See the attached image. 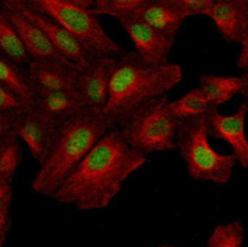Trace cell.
Masks as SVG:
<instances>
[{
	"label": "cell",
	"mask_w": 248,
	"mask_h": 247,
	"mask_svg": "<svg viewBox=\"0 0 248 247\" xmlns=\"http://www.w3.org/2000/svg\"><path fill=\"white\" fill-rule=\"evenodd\" d=\"M20 3V0H1V6L4 7H15Z\"/></svg>",
	"instance_id": "f546056e"
},
{
	"label": "cell",
	"mask_w": 248,
	"mask_h": 247,
	"mask_svg": "<svg viewBox=\"0 0 248 247\" xmlns=\"http://www.w3.org/2000/svg\"><path fill=\"white\" fill-rule=\"evenodd\" d=\"M7 118L16 135L26 144L32 157L42 165L52 147L60 121L38 108H25L17 115Z\"/></svg>",
	"instance_id": "52a82bcc"
},
{
	"label": "cell",
	"mask_w": 248,
	"mask_h": 247,
	"mask_svg": "<svg viewBox=\"0 0 248 247\" xmlns=\"http://www.w3.org/2000/svg\"><path fill=\"white\" fill-rule=\"evenodd\" d=\"M246 1H248V0H246Z\"/></svg>",
	"instance_id": "1f68e13d"
},
{
	"label": "cell",
	"mask_w": 248,
	"mask_h": 247,
	"mask_svg": "<svg viewBox=\"0 0 248 247\" xmlns=\"http://www.w3.org/2000/svg\"><path fill=\"white\" fill-rule=\"evenodd\" d=\"M20 165L19 137L7 116L0 115V182L12 183Z\"/></svg>",
	"instance_id": "e0dca14e"
},
{
	"label": "cell",
	"mask_w": 248,
	"mask_h": 247,
	"mask_svg": "<svg viewBox=\"0 0 248 247\" xmlns=\"http://www.w3.org/2000/svg\"><path fill=\"white\" fill-rule=\"evenodd\" d=\"M154 0H108V3L97 10L94 15H106V16H113L116 19L128 15H134L137 10L144 7L145 4L151 3Z\"/></svg>",
	"instance_id": "cb8c5ba5"
},
{
	"label": "cell",
	"mask_w": 248,
	"mask_h": 247,
	"mask_svg": "<svg viewBox=\"0 0 248 247\" xmlns=\"http://www.w3.org/2000/svg\"><path fill=\"white\" fill-rule=\"evenodd\" d=\"M186 17L208 15L217 0H170Z\"/></svg>",
	"instance_id": "d4e9b609"
},
{
	"label": "cell",
	"mask_w": 248,
	"mask_h": 247,
	"mask_svg": "<svg viewBox=\"0 0 248 247\" xmlns=\"http://www.w3.org/2000/svg\"><path fill=\"white\" fill-rule=\"evenodd\" d=\"M70 1H73L77 6H80L83 9H87V10H93L94 6H96V0H70Z\"/></svg>",
	"instance_id": "83f0119b"
},
{
	"label": "cell",
	"mask_w": 248,
	"mask_h": 247,
	"mask_svg": "<svg viewBox=\"0 0 248 247\" xmlns=\"http://www.w3.org/2000/svg\"><path fill=\"white\" fill-rule=\"evenodd\" d=\"M170 103L169 96H163L131 114L119 128L125 141L145 156L174 150L182 121L173 115Z\"/></svg>",
	"instance_id": "5b68a950"
},
{
	"label": "cell",
	"mask_w": 248,
	"mask_h": 247,
	"mask_svg": "<svg viewBox=\"0 0 248 247\" xmlns=\"http://www.w3.org/2000/svg\"><path fill=\"white\" fill-rule=\"evenodd\" d=\"M201 90L205 93L214 108H218L232 99L243 90V77H228L217 74L201 76Z\"/></svg>",
	"instance_id": "d6986e66"
},
{
	"label": "cell",
	"mask_w": 248,
	"mask_h": 247,
	"mask_svg": "<svg viewBox=\"0 0 248 247\" xmlns=\"http://www.w3.org/2000/svg\"><path fill=\"white\" fill-rule=\"evenodd\" d=\"M12 183L0 182V247L4 246L12 227Z\"/></svg>",
	"instance_id": "603a6c76"
},
{
	"label": "cell",
	"mask_w": 248,
	"mask_h": 247,
	"mask_svg": "<svg viewBox=\"0 0 248 247\" xmlns=\"http://www.w3.org/2000/svg\"><path fill=\"white\" fill-rule=\"evenodd\" d=\"M0 10L6 13V16L9 17L15 29L20 35L32 61H67L70 63L52 45L46 33L35 22L26 17L19 9L1 6Z\"/></svg>",
	"instance_id": "7c38bea8"
},
{
	"label": "cell",
	"mask_w": 248,
	"mask_h": 247,
	"mask_svg": "<svg viewBox=\"0 0 248 247\" xmlns=\"http://www.w3.org/2000/svg\"><path fill=\"white\" fill-rule=\"evenodd\" d=\"M118 60V57H93L86 67L80 68L77 90L87 108L102 111L106 108Z\"/></svg>",
	"instance_id": "9c48e42d"
},
{
	"label": "cell",
	"mask_w": 248,
	"mask_h": 247,
	"mask_svg": "<svg viewBox=\"0 0 248 247\" xmlns=\"http://www.w3.org/2000/svg\"><path fill=\"white\" fill-rule=\"evenodd\" d=\"M154 29L176 39L182 25L187 19L170 0H154L134 13Z\"/></svg>",
	"instance_id": "9a60e30c"
},
{
	"label": "cell",
	"mask_w": 248,
	"mask_h": 247,
	"mask_svg": "<svg viewBox=\"0 0 248 247\" xmlns=\"http://www.w3.org/2000/svg\"><path fill=\"white\" fill-rule=\"evenodd\" d=\"M247 115L248 103L240 105V108L231 115L221 114L218 109H212L208 114L209 135L230 144L234 150V156L244 169H248Z\"/></svg>",
	"instance_id": "30bf717a"
},
{
	"label": "cell",
	"mask_w": 248,
	"mask_h": 247,
	"mask_svg": "<svg viewBox=\"0 0 248 247\" xmlns=\"http://www.w3.org/2000/svg\"><path fill=\"white\" fill-rule=\"evenodd\" d=\"M32 10H36L65 29H68L92 54V57H122L126 51L116 44L103 29L97 16L70 0H20Z\"/></svg>",
	"instance_id": "8992f818"
},
{
	"label": "cell",
	"mask_w": 248,
	"mask_h": 247,
	"mask_svg": "<svg viewBox=\"0 0 248 247\" xmlns=\"http://www.w3.org/2000/svg\"><path fill=\"white\" fill-rule=\"evenodd\" d=\"M182 79L183 70L179 64L154 66L137 52H126L118 60L103 112L115 128L142 105L167 96Z\"/></svg>",
	"instance_id": "7a4b0ae2"
},
{
	"label": "cell",
	"mask_w": 248,
	"mask_h": 247,
	"mask_svg": "<svg viewBox=\"0 0 248 247\" xmlns=\"http://www.w3.org/2000/svg\"><path fill=\"white\" fill-rule=\"evenodd\" d=\"M238 44H240V55L237 60V66L238 68L248 71V31Z\"/></svg>",
	"instance_id": "4316f807"
},
{
	"label": "cell",
	"mask_w": 248,
	"mask_h": 247,
	"mask_svg": "<svg viewBox=\"0 0 248 247\" xmlns=\"http://www.w3.org/2000/svg\"><path fill=\"white\" fill-rule=\"evenodd\" d=\"M0 80L1 86L7 87L13 92L26 108H35L36 90L31 80L28 71H25L20 66L13 64L7 58H0Z\"/></svg>",
	"instance_id": "ac0fdd59"
},
{
	"label": "cell",
	"mask_w": 248,
	"mask_h": 247,
	"mask_svg": "<svg viewBox=\"0 0 248 247\" xmlns=\"http://www.w3.org/2000/svg\"><path fill=\"white\" fill-rule=\"evenodd\" d=\"M35 108L41 109L42 112L48 114L60 122L87 109L77 89L58 92H36Z\"/></svg>",
	"instance_id": "2e32d148"
},
{
	"label": "cell",
	"mask_w": 248,
	"mask_h": 247,
	"mask_svg": "<svg viewBox=\"0 0 248 247\" xmlns=\"http://www.w3.org/2000/svg\"><path fill=\"white\" fill-rule=\"evenodd\" d=\"M170 109L177 119L186 121L190 118L206 116L212 109H217V108L211 105L205 93L201 90V87H198V89L187 92L177 100L171 102Z\"/></svg>",
	"instance_id": "44dd1931"
},
{
	"label": "cell",
	"mask_w": 248,
	"mask_h": 247,
	"mask_svg": "<svg viewBox=\"0 0 248 247\" xmlns=\"http://www.w3.org/2000/svg\"><path fill=\"white\" fill-rule=\"evenodd\" d=\"M28 73L36 92L77 89L80 68L67 61H31Z\"/></svg>",
	"instance_id": "4fadbf2b"
},
{
	"label": "cell",
	"mask_w": 248,
	"mask_h": 247,
	"mask_svg": "<svg viewBox=\"0 0 248 247\" xmlns=\"http://www.w3.org/2000/svg\"><path fill=\"white\" fill-rule=\"evenodd\" d=\"M241 77H243V90H241V95L248 98V71H246L244 76H241Z\"/></svg>",
	"instance_id": "f1b7e54d"
},
{
	"label": "cell",
	"mask_w": 248,
	"mask_h": 247,
	"mask_svg": "<svg viewBox=\"0 0 248 247\" xmlns=\"http://www.w3.org/2000/svg\"><path fill=\"white\" fill-rule=\"evenodd\" d=\"M112 128L105 112L93 108L61 121L52 147L32 181V189L52 198L68 173Z\"/></svg>",
	"instance_id": "3957f363"
},
{
	"label": "cell",
	"mask_w": 248,
	"mask_h": 247,
	"mask_svg": "<svg viewBox=\"0 0 248 247\" xmlns=\"http://www.w3.org/2000/svg\"><path fill=\"white\" fill-rule=\"evenodd\" d=\"M206 16L214 20L227 41L240 42L248 31V1L246 0H217Z\"/></svg>",
	"instance_id": "5bb4252c"
},
{
	"label": "cell",
	"mask_w": 248,
	"mask_h": 247,
	"mask_svg": "<svg viewBox=\"0 0 248 247\" xmlns=\"http://www.w3.org/2000/svg\"><path fill=\"white\" fill-rule=\"evenodd\" d=\"M15 7L19 9L32 22H35L46 33V36L49 38L52 45L60 51V54L64 58H67L70 63H73L78 68H83L90 63V60L93 58L92 54L84 48V45L68 29H65L60 23H57L51 17H48L36 10H32L23 4H17Z\"/></svg>",
	"instance_id": "8fae6325"
},
{
	"label": "cell",
	"mask_w": 248,
	"mask_h": 247,
	"mask_svg": "<svg viewBox=\"0 0 248 247\" xmlns=\"http://www.w3.org/2000/svg\"><path fill=\"white\" fill-rule=\"evenodd\" d=\"M0 47L1 57L7 58L13 64L23 66L32 61L20 35L3 10H0Z\"/></svg>",
	"instance_id": "ffe728a7"
},
{
	"label": "cell",
	"mask_w": 248,
	"mask_h": 247,
	"mask_svg": "<svg viewBox=\"0 0 248 247\" xmlns=\"http://www.w3.org/2000/svg\"><path fill=\"white\" fill-rule=\"evenodd\" d=\"M118 20L129 35L135 52L142 60L154 66L169 64V55L174 45V38L164 35L134 15L122 16Z\"/></svg>",
	"instance_id": "ba28073f"
},
{
	"label": "cell",
	"mask_w": 248,
	"mask_h": 247,
	"mask_svg": "<svg viewBox=\"0 0 248 247\" xmlns=\"http://www.w3.org/2000/svg\"><path fill=\"white\" fill-rule=\"evenodd\" d=\"M160 247H177V246H171V245H164V246H160Z\"/></svg>",
	"instance_id": "4dcf8cb0"
},
{
	"label": "cell",
	"mask_w": 248,
	"mask_h": 247,
	"mask_svg": "<svg viewBox=\"0 0 248 247\" xmlns=\"http://www.w3.org/2000/svg\"><path fill=\"white\" fill-rule=\"evenodd\" d=\"M177 147L192 179L217 185H227L231 181L238 160L234 154L218 153L209 144L208 115L182 121Z\"/></svg>",
	"instance_id": "277c9868"
},
{
	"label": "cell",
	"mask_w": 248,
	"mask_h": 247,
	"mask_svg": "<svg viewBox=\"0 0 248 247\" xmlns=\"http://www.w3.org/2000/svg\"><path fill=\"white\" fill-rule=\"evenodd\" d=\"M243 246H244V227L240 221H231L217 226L206 243V247Z\"/></svg>",
	"instance_id": "7402d4cb"
},
{
	"label": "cell",
	"mask_w": 248,
	"mask_h": 247,
	"mask_svg": "<svg viewBox=\"0 0 248 247\" xmlns=\"http://www.w3.org/2000/svg\"><path fill=\"white\" fill-rule=\"evenodd\" d=\"M26 106L23 102L7 87L0 86V115L6 116H15L19 112H22Z\"/></svg>",
	"instance_id": "484cf974"
},
{
	"label": "cell",
	"mask_w": 248,
	"mask_h": 247,
	"mask_svg": "<svg viewBox=\"0 0 248 247\" xmlns=\"http://www.w3.org/2000/svg\"><path fill=\"white\" fill-rule=\"evenodd\" d=\"M145 163L147 156L132 148L119 130L112 128L68 173L52 198L81 211L105 210Z\"/></svg>",
	"instance_id": "6da1fadb"
}]
</instances>
